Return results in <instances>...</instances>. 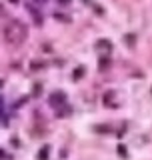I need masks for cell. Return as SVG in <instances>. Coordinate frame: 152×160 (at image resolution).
<instances>
[{
    "mask_svg": "<svg viewBox=\"0 0 152 160\" xmlns=\"http://www.w3.org/2000/svg\"><path fill=\"white\" fill-rule=\"evenodd\" d=\"M26 36H28V28L22 20L12 18L6 22V26H4V40H6V44H10V46H20L26 40Z\"/></svg>",
    "mask_w": 152,
    "mask_h": 160,
    "instance_id": "cell-1",
    "label": "cell"
},
{
    "mask_svg": "<svg viewBox=\"0 0 152 160\" xmlns=\"http://www.w3.org/2000/svg\"><path fill=\"white\" fill-rule=\"evenodd\" d=\"M64 100H66V96H64L62 92H54L52 96H50V104H54V106H58V104H62Z\"/></svg>",
    "mask_w": 152,
    "mask_h": 160,
    "instance_id": "cell-2",
    "label": "cell"
},
{
    "mask_svg": "<svg viewBox=\"0 0 152 160\" xmlns=\"http://www.w3.org/2000/svg\"><path fill=\"white\" fill-rule=\"evenodd\" d=\"M46 152H48V148H42V150H40V160L46 158Z\"/></svg>",
    "mask_w": 152,
    "mask_h": 160,
    "instance_id": "cell-3",
    "label": "cell"
},
{
    "mask_svg": "<svg viewBox=\"0 0 152 160\" xmlns=\"http://www.w3.org/2000/svg\"><path fill=\"white\" fill-rule=\"evenodd\" d=\"M58 2H60V4H68V0H58Z\"/></svg>",
    "mask_w": 152,
    "mask_h": 160,
    "instance_id": "cell-4",
    "label": "cell"
},
{
    "mask_svg": "<svg viewBox=\"0 0 152 160\" xmlns=\"http://www.w3.org/2000/svg\"><path fill=\"white\" fill-rule=\"evenodd\" d=\"M36 2H38V4H42V2H44V0H36Z\"/></svg>",
    "mask_w": 152,
    "mask_h": 160,
    "instance_id": "cell-5",
    "label": "cell"
}]
</instances>
